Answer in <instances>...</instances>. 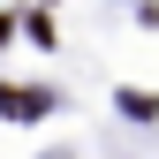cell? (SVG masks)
<instances>
[{"instance_id": "obj_1", "label": "cell", "mask_w": 159, "mask_h": 159, "mask_svg": "<svg viewBox=\"0 0 159 159\" xmlns=\"http://www.w3.org/2000/svg\"><path fill=\"white\" fill-rule=\"evenodd\" d=\"M0 114H8V121H30V114H46V91H0Z\"/></svg>"}]
</instances>
